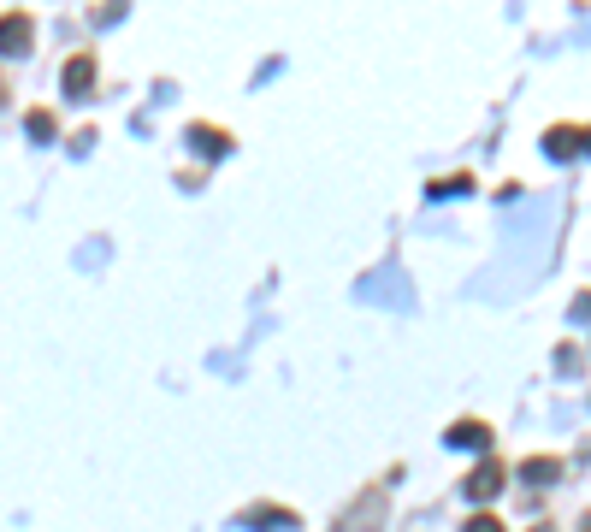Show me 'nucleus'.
<instances>
[{"mask_svg":"<svg viewBox=\"0 0 591 532\" xmlns=\"http://www.w3.org/2000/svg\"><path fill=\"white\" fill-rule=\"evenodd\" d=\"M521 479L526 485H556V479H562V462H556V456H526Z\"/></svg>","mask_w":591,"mask_h":532,"instance_id":"nucleus-8","label":"nucleus"},{"mask_svg":"<svg viewBox=\"0 0 591 532\" xmlns=\"http://www.w3.org/2000/svg\"><path fill=\"white\" fill-rule=\"evenodd\" d=\"M461 190H473V178H438V184H432V196L444 201V196H461Z\"/></svg>","mask_w":591,"mask_h":532,"instance_id":"nucleus-12","label":"nucleus"},{"mask_svg":"<svg viewBox=\"0 0 591 532\" xmlns=\"http://www.w3.org/2000/svg\"><path fill=\"white\" fill-rule=\"evenodd\" d=\"M503 485H509V467L497 462V456H485V462H473V473L461 479V491H467L473 503H491V497H497Z\"/></svg>","mask_w":591,"mask_h":532,"instance_id":"nucleus-1","label":"nucleus"},{"mask_svg":"<svg viewBox=\"0 0 591 532\" xmlns=\"http://www.w3.org/2000/svg\"><path fill=\"white\" fill-rule=\"evenodd\" d=\"M461 532H503V521H497L491 509H479V515H467V521H461Z\"/></svg>","mask_w":591,"mask_h":532,"instance_id":"nucleus-11","label":"nucleus"},{"mask_svg":"<svg viewBox=\"0 0 591 532\" xmlns=\"http://www.w3.org/2000/svg\"><path fill=\"white\" fill-rule=\"evenodd\" d=\"M444 444H450V450H491V426H485V420H456V426L444 432Z\"/></svg>","mask_w":591,"mask_h":532,"instance_id":"nucleus-6","label":"nucleus"},{"mask_svg":"<svg viewBox=\"0 0 591 532\" xmlns=\"http://www.w3.org/2000/svg\"><path fill=\"white\" fill-rule=\"evenodd\" d=\"M24 131L36 136V142H54V131H60V125H54V113H42V107H36V113L24 119Z\"/></svg>","mask_w":591,"mask_h":532,"instance_id":"nucleus-10","label":"nucleus"},{"mask_svg":"<svg viewBox=\"0 0 591 532\" xmlns=\"http://www.w3.org/2000/svg\"><path fill=\"white\" fill-rule=\"evenodd\" d=\"M30 42H36V24L24 12H6L0 18V54H30Z\"/></svg>","mask_w":591,"mask_h":532,"instance_id":"nucleus-4","label":"nucleus"},{"mask_svg":"<svg viewBox=\"0 0 591 532\" xmlns=\"http://www.w3.org/2000/svg\"><path fill=\"white\" fill-rule=\"evenodd\" d=\"M0 101H6V83H0Z\"/></svg>","mask_w":591,"mask_h":532,"instance_id":"nucleus-15","label":"nucleus"},{"mask_svg":"<svg viewBox=\"0 0 591 532\" xmlns=\"http://www.w3.org/2000/svg\"><path fill=\"white\" fill-rule=\"evenodd\" d=\"M532 532H550V527H532Z\"/></svg>","mask_w":591,"mask_h":532,"instance_id":"nucleus-16","label":"nucleus"},{"mask_svg":"<svg viewBox=\"0 0 591 532\" xmlns=\"http://www.w3.org/2000/svg\"><path fill=\"white\" fill-rule=\"evenodd\" d=\"M544 154H550V160H574V154H591V131H574V125H550V131H544Z\"/></svg>","mask_w":591,"mask_h":532,"instance_id":"nucleus-2","label":"nucleus"},{"mask_svg":"<svg viewBox=\"0 0 591 532\" xmlns=\"http://www.w3.org/2000/svg\"><path fill=\"white\" fill-rule=\"evenodd\" d=\"M243 521H249L255 532H290L296 527V515H290V509H272V503H266V509H249Z\"/></svg>","mask_w":591,"mask_h":532,"instance_id":"nucleus-9","label":"nucleus"},{"mask_svg":"<svg viewBox=\"0 0 591 532\" xmlns=\"http://www.w3.org/2000/svg\"><path fill=\"white\" fill-rule=\"evenodd\" d=\"M580 532H591V515H586V521H580Z\"/></svg>","mask_w":591,"mask_h":532,"instance_id":"nucleus-14","label":"nucleus"},{"mask_svg":"<svg viewBox=\"0 0 591 532\" xmlns=\"http://www.w3.org/2000/svg\"><path fill=\"white\" fill-rule=\"evenodd\" d=\"M60 89H66L71 101H83L95 89V54H71L66 71H60Z\"/></svg>","mask_w":591,"mask_h":532,"instance_id":"nucleus-3","label":"nucleus"},{"mask_svg":"<svg viewBox=\"0 0 591 532\" xmlns=\"http://www.w3.org/2000/svg\"><path fill=\"white\" fill-rule=\"evenodd\" d=\"M190 148L207 154V160H225V154H231V136L213 131V125H190Z\"/></svg>","mask_w":591,"mask_h":532,"instance_id":"nucleus-7","label":"nucleus"},{"mask_svg":"<svg viewBox=\"0 0 591 532\" xmlns=\"http://www.w3.org/2000/svg\"><path fill=\"white\" fill-rule=\"evenodd\" d=\"M574 320H591V296H574V308H568Z\"/></svg>","mask_w":591,"mask_h":532,"instance_id":"nucleus-13","label":"nucleus"},{"mask_svg":"<svg viewBox=\"0 0 591 532\" xmlns=\"http://www.w3.org/2000/svg\"><path fill=\"white\" fill-rule=\"evenodd\" d=\"M349 527H355V532H379V527H385V485H373V491L349 509Z\"/></svg>","mask_w":591,"mask_h":532,"instance_id":"nucleus-5","label":"nucleus"}]
</instances>
